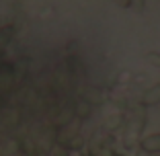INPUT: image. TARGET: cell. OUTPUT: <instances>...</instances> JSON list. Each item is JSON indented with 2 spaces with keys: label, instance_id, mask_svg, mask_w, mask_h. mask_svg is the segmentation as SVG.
Listing matches in <instances>:
<instances>
[{
  "label": "cell",
  "instance_id": "cell-1",
  "mask_svg": "<svg viewBox=\"0 0 160 156\" xmlns=\"http://www.w3.org/2000/svg\"><path fill=\"white\" fill-rule=\"evenodd\" d=\"M146 121H148V115L144 113V107H138L133 111L132 119L125 123V136H123V144L125 148H138L142 142V133H144V128H146Z\"/></svg>",
  "mask_w": 160,
  "mask_h": 156
},
{
  "label": "cell",
  "instance_id": "cell-2",
  "mask_svg": "<svg viewBox=\"0 0 160 156\" xmlns=\"http://www.w3.org/2000/svg\"><path fill=\"white\" fill-rule=\"evenodd\" d=\"M156 105H160V82L146 88L140 97V107H156Z\"/></svg>",
  "mask_w": 160,
  "mask_h": 156
},
{
  "label": "cell",
  "instance_id": "cell-3",
  "mask_svg": "<svg viewBox=\"0 0 160 156\" xmlns=\"http://www.w3.org/2000/svg\"><path fill=\"white\" fill-rule=\"evenodd\" d=\"M140 148L146 150L148 154H160V132L158 133H148L142 138Z\"/></svg>",
  "mask_w": 160,
  "mask_h": 156
},
{
  "label": "cell",
  "instance_id": "cell-4",
  "mask_svg": "<svg viewBox=\"0 0 160 156\" xmlns=\"http://www.w3.org/2000/svg\"><path fill=\"white\" fill-rule=\"evenodd\" d=\"M12 37H14V27L12 25H4V27L0 29V49L8 48L10 43H12Z\"/></svg>",
  "mask_w": 160,
  "mask_h": 156
},
{
  "label": "cell",
  "instance_id": "cell-5",
  "mask_svg": "<svg viewBox=\"0 0 160 156\" xmlns=\"http://www.w3.org/2000/svg\"><path fill=\"white\" fill-rule=\"evenodd\" d=\"M76 115H78L80 119H86L90 115V105L86 103V101H82L80 99V103L76 105Z\"/></svg>",
  "mask_w": 160,
  "mask_h": 156
},
{
  "label": "cell",
  "instance_id": "cell-6",
  "mask_svg": "<svg viewBox=\"0 0 160 156\" xmlns=\"http://www.w3.org/2000/svg\"><path fill=\"white\" fill-rule=\"evenodd\" d=\"M121 125H125V117H123V115H115V117L107 119V129H117V128H121Z\"/></svg>",
  "mask_w": 160,
  "mask_h": 156
},
{
  "label": "cell",
  "instance_id": "cell-7",
  "mask_svg": "<svg viewBox=\"0 0 160 156\" xmlns=\"http://www.w3.org/2000/svg\"><path fill=\"white\" fill-rule=\"evenodd\" d=\"M146 60L150 62L152 66L160 68V53H158V52H148V53H146Z\"/></svg>",
  "mask_w": 160,
  "mask_h": 156
},
{
  "label": "cell",
  "instance_id": "cell-8",
  "mask_svg": "<svg viewBox=\"0 0 160 156\" xmlns=\"http://www.w3.org/2000/svg\"><path fill=\"white\" fill-rule=\"evenodd\" d=\"M136 156H150V154H148L146 150H142V148L138 146V148H136Z\"/></svg>",
  "mask_w": 160,
  "mask_h": 156
},
{
  "label": "cell",
  "instance_id": "cell-9",
  "mask_svg": "<svg viewBox=\"0 0 160 156\" xmlns=\"http://www.w3.org/2000/svg\"><path fill=\"white\" fill-rule=\"evenodd\" d=\"M10 156H21V154H10Z\"/></svg>",
  "mask_w": 160,
  "mask_h": 156
},
{
  "label": "cell",
  "instance_id": "cell-10",
  "mask_svg": "<svg viewBox=\"0 0 160 156\" xmlns=\"http://www.w3.org/2000/svg\"><path fill=\"white\" fill-rule=\"evenodd\" d=\"M150 156H160V154H150Z\"/></svg>",
  "mask_w": 160,
  "mask_h": 156
},
{
  "label": "cell",
  "instance_id": "cell-11",
  "mask_svg": "<svg viewBox=\"0 0 160 156\" xmlns=\"http://www.w3.org/2000/svg\"><path fill=\"white\" fill-rule=\"evenodd\" d=\"M115 156H123V154H115Z\"/></svg>",
  "mask_w": 160,
  "mask_h": 156
}]
</instances>
